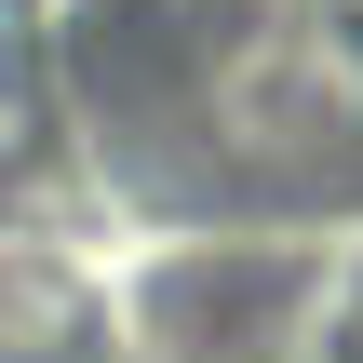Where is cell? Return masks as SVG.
Listing matches in <instances>:
<instances>
[{
  "label": "cell",
  "mask_w": 363,
  "mask_h": 363,
  "mask_svg": "<svg viewBox=\"0 0 363 363\" xmlns=\"http://www.w3.org/2000/svg\"><path fill=\"white\" fill-rule=\"evenodd\" d=\"M189 121L256 189H323L363 162V13L337 0H229L189 13Z\"/></svg>",
  "instance_id": "1"
},
{
  "label": "cell",
  "mask_w": 363,
  "mask_h": 363,
  "mask_svg": "<svg viewBox=\"0 0 363 363\" xmlns=\"http://www.w3.org/2000/svg\"><path fill=\"white\" fill-rule=\"evenodd\" d=\"M67 337H81V283H67L40 242L0 229V363H54Z\"/></svg>",
  "instance_id": "2"
},
{
  "label": "cell",
  "mask_w": 363,
  "mask_h": 363,
  "mask_svg": "<svg viewBox=\"0 0 363 363\" xmlns=\"http://www.w3.org/2000/svg\"><path fill=\"white\" fill-rule=\"evenodd\" d=\"M40 121H54V108H40V67H27V40L0 27V175L40 148Z\"/></svg>",
  "instance_id": "3"
}]
</instances>
